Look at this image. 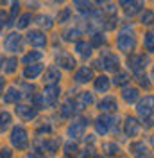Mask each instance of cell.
<instances>
[{"label": "cell", "instance_id": "obj_37", "mask_svg": "<svg viewBox=\"0 0 154 158\" xmlns=\"http://www.w3.org/2000/svg\"><path fill=\"white\" fill-rule=\"evenodd\" d=\"M79 155H81V158H91L97 155V151L93 146H86L84 149H79Z\"/></svg>", "mask_w": 154, "mask_h": 158}, {"label": "cell", "instance_id": "obj_34", "mask_svg": "<svg viewBox=\"0 0 154 158\" xmlns=\"http://www.w3.org/2000/svg\"><path fill=\"white\" fill-rule=\"evenodd\" d=\"M72 7H63V11H61V15H59V23L61 25H65V23H68L70 22V18H72Z\"/></svg>", "mask_w": 154, "mask_h": 158}, {"label": "cell", "instance_id": "obj_25", "mask_svg": "<svg viewBox=\"0 0 154 158\" xmlns=\"http://www.w3.org/2000/svg\"><path fill=\"white\" fill-rule=\"evenodd\" d=\"M107 43H109V38H107L106 32L97 31L93 34H90V45H91L93 49H102V47H106Z\"/></svg>", "mask_w": 154, "mask_h": 158}, {"label": "cell", "instance_id": "obj_10", "mask_svg": "<svg viewBox=\"0 0 154 158\" xmlns=\"http://www.w3.org/2000/svg\"><path fill=\"white\" fill-rule=\"evenodd\" d=\"M118 6L124 9L125 18H135L136 15L140 16V13L145 9V2H138V0H122L118 2Z\"/></svg>", "mask_w": 154, "mask_h": 158}, {"label": "cell", "instance_id": "obj_3", "mask_svg": "<svg viewBox=\"0 0 154 158\" xmlns=\"http://www.w3.org/2000/svg\"><path fill=\"white\" fill-rule=\"evenodd\" d=\"M93 70H104V72H109V74H116L120 70V58L118 54L111 52L109 49H102L99 58L93 61Z\"/></svg>", "mask_w": 154, "mask_h": 158}, {"label": "cell", "instance_id": "obj_2", "mask_svg": "<svg viewBox=\"0 0 154 158\" xmlns=\"http://www.w3.org/2000/svg\"><path fill=\"white\" fill-rule=\"evenodd\" d=\"M91 126L95 128L97 135H100V137L118 135V131L122 128V120L116 113H102L91 122Z\"/></svg>", "mask_w": 154, "mask_h": 158}, {"label": "cell", "instance_id": "obj_47", "mask_svg": "<svg viewBox=\"0 0 154 158\" xmlns=\"http://www.w3.org/2000/svg\"><path fill=\"white\" fill-rule=\"evenodd\" d=\"M63 158H74V156H68V155H67V156H63Z\"/></svg>", "mask_w": 154, "mask_h": 158}, {"label": "cell", "instance_id": "obj_46", "mask_svg": "<svg viewBox=\"0 0 154 158\" xmlns=\"http://www.w3.org/2000/svg\"><path fill=\"white\" fill-rule=\"evenodd\" d=\"M91 158H104L102 155H95V156H91Z\"/></svg>", "mask_w": 154, "mask_h": 158}, {"label": "cell", "instance_id": "obj_42", "mask_svg": "<svg viewBox=\"0 0 154 158\" xmlns=\"http://www.w3.org/2000/svg\"><path fill=\"white\" fill-rule=\"evenodd\" d=\"M0 158H11V151L9 149H2L0 151Z\"/></svg>", "mask_w": 154, "mask_h": 158}, {"label": "cell", "instance_id": "obj_23", "mask_svg": "<svg viewBox=\"0 0 154 158\" xmlns=\"http://www.w3.org/2000/svg\"><path fill=\"white\" fill-rule=\"evenodd\" d=\"M129 155L133 158H138V156H144V155H149V148L144 140H133L129 144Z\"/></svg>", "mask_w": 154, "mask_h": 158}, {"label": "cell", "instance_id": "obj_43", "mask_svg": "<svg viewBox=\"0 0 154 158\" xmlns=\"http://www.w3.org/2000/svg\"><path fill=\"white\" fill-rule=\"evenodd\" d=\"M14 65H16V61H14V59H11V61H9V67H7V70H9V72H14Z\"/></svg>", "mask_w": 154, "mask_h": 158}, {"label": "cell", "instance_id": "obj_30", "mask_svg": "<svg viewBox=\"0 0 154 158\" xmlns=\"http://www.w3.org/2000/svg\"><path fill=\"white\" fill-rule=\"evenodd\" d=\"M41 72H43L41 65H27L23 70V76H25V79H36L41 76Z\"/></svg>", "mask_w": 154, "mask_h": 158}, {"label": "cell", "instance_id": "obj_17", "mask_svg": "<svg viewBox=\"0 0 154 158\" xmlns=\"http://www.w3.org/2000/svg\"><path fill=\"white\" fill-rule=\"evenodd\" d=\"M140 97H142V92L136 88V86H125V88H122V92H120V99L124 101L125 104H136L138 101H140Z\"/></svg>", "mask_w": 154, "mask_h": 158}, {"label": "cell", "instance_id": "obj_24", "mask_svg": "<svg viewBox=\"0 0 154 158\" xmlns=\"http://www.w3.org/2000/svg\"><path fill=\"white\" fill-rule=\"evenodd\" d=\"M133 79H135V83H136V88L140 90H149L152 88V81H151V76L147 74V72H138V74H135L133 76Z\"/></svg>", "mask_w": 154, "mask_h": 158}, {"label": "cell", "instance_id": "obj_21", "mask_svg": "<svg viewBox=\"0 0 154 158\" xmlns=\"http://www.w3.org/2000/svg\"><path fill=\"white\" fill-rule=\"evenodd\" d=\"M131 79H133V76L127 70H118L113 76V79H111V85L116 86V88H125V86L131 85Z\"/></svg>", "mask_w": 154, "mask_h": 158}, {"label": "cell", "instance_id": "obj_48", "mask_svg": "<svg viewBox=\"0 0 154 158\" xmlns=\"http://www.w3.org/2000/svg\"><path fill=\"white\" fill-rule=\"evenodd\" d=\"M152 27H154V25H152ZM152 32H154V31H152Z\"/></svg>", "mask_w": 154, "mask_h": 158}, {"label": "cell", "instance_id": "obj_8", "mask_svg": "<svg viewBox=\"0 0 154 158\" xmlns=\"http://www.w3.org/2000/svg\"><path fill=\"white\" fill-rule=\"evenodd\" d=\"M72 79H74L75 85H88V83H91L95 79V70L91 69L90 65H81V67H77L74 70Z\"/></svg>", "mask_w": 154, "mask_h": 158}, {"label": "cell", "instance_id": "obj_38", "mask_svg": "<svg viewBox=\"0 0 154 158\" xmlns=\"http://www.w3.org/2000/svg\"><path fill=\"white\" fill-rule=\"evenodd\" d=\"M38 23L41 25V27H45V29H50V27L54 25L50 16H39V22H38Z\"/></svg>", "mask_w": 154, "mask_h": 158}, {"label": "cell", "instance_id": "obj_44", "mask_svg": "<svg viewBox=\"0 0 154 158\" xmlns=\"http://www.w3.org/2000/svg\"><path fill=\"white\" fill-rule=\"evenodd\" d=\"M149 142H151V146H152V149H154V135L151 137V140H149Z\"/></svg>", "mask_w": 154, "mask_h": 158}, {"label": "cell", "instance_id": "obj_31", "mask_svg": "<svg viewBox=\"0 0 154 158\" xmlns=\"http://www.w3.org/2000/svg\"><path fill=\"white\" fill-rule=\"evenodd\" d=\"M59 146H61L59 140H43V142H41V151L50 153V155H56L59 151Z\"/></svg>", "mask_w": 154, "mask_h": 158}, {"label": "cell", "instance_id": "obj_40", "mask_svg": "<svg viewBox=\"0 0 154 158\" xmlns=\"http://www.w3.org/2000/svg\"><path fill=\"white\" fill-rule=\"evenodd\" d=\"M18 99H20V95H18V92H14V90H11L9 95H6V101L7 102H16Z\"/></svg>", "mask_w": 154, "mask_h": 158}, {"label": "cell", "instance_id": "obj_5", "mask_svg": "<svg viewBox=\"0 0 154 158\" xmlns=\"http://www.w3.org/2000/svg\"><path fill=\"white\" fill-rule=\"evenodd\" d=\"M136 115L140 117V120L154 115V94H145L144 97H140V101L136 102Z\"/></svg>", "mask_w": 154, "mask_h": 158}, {"label": "cell", "instance_id": "obj_18", "mask_svg": "<svg viewBox=\"0 0 154 158\" xmlns=\"http://www.w3.org/2000/svg\"><path fill=\"white\" fill-rule=\"evenodd\" d=\"M61 36H63V40L68 41V43H75V41H79V40H83L84 29L79 27V25H70V27H67V29L63 31Z\"/></svg>", "mask_w": 154, "mask_h": 158}, {"label": "cell", "instance_id": "obj_1", "mask_svg": "<svg viewBox=\"0 0 154 158\" xmlns=\"http://www.w3.org/2000/svg\"><path fill=\"white\" fill-rule=\"evenodd\" d=\"M115 47H116V50L122 52V54L136 52V47H138V34H136L133 23H125L124 27L118 31V34L115 36Z\"/></svg>", "mask_w": 154, "mask_h": 158}, {"label": "cell", "instance_id": "obj_28", "mask_svg": "<svg viewBox=\"0 0 154 158\" xmlns=\"http://www.w3.org/2000/svg\"><path fill=\"white\" fill-rule=\"evenodd\" d=\"M93 6H95L93 2H86V0H75V2L72 4V9H75L77 13H81V15H86V16H88L91 11L95 9Z\"/></svg>", "mask_w": 154, "mask_h": 158}, {"label": "cell", "instance_id": "obj_16", "mask_svg": "<svg viewBox=\"0 0 154 158\" xmlns=\"http://www.w3.org/2000/svg\"><path fill=\"white\" fill-rule=\"evenodd\" d=\"M84 133H86V126L77 118V120H74V122H70L67 128V137L70 138V140H79V138L84 137Z\"/></svg>", "mask_w": 154, "mask_h": 158}, {"label": "cell", "instance_id": "obj_33", "mask_svg": "<svg viewBox=\"0 0 154 158\" xmlns=\"http://www.w3.org/2000/svg\"><path fill=\"white\" fill-rule=\"evenodd\" d=\"M16 111H18V115L22 118H34L36 117V111L32 108H29V106H18Z\"/></svg>", "mask_w": 154, "mask_h": 158}, {"label": "cell", "instance_id": "obj_7", "mask_svg": "<svg viewBox=\"0 0 154 158\" xmlns=\"http://www.w3.org/2000/svg\"><path fill=\"white\" fill-rule=\"evenodd\" d=\"M56 65L58 69L67 70V72H74L77 69V59L70 50H59L56 54Z\"/></svg>", "mask_w": 154, "mask_h": 158}, {"label": "cell", "instance_id": "obj_6", "mask_svg": "<svg viewBox=\"0 0 154 158\" xmlns=\"http://www.w3.org/2000/svg\"><path fill=\"white\" fill-rule=\"evenodd\" d=\"M142 122H140V118L135 117V115H127L124 118V122H122V131H124V135L127 138H131V140H136V138L140 137V133H142Z\"/></svg>", "mask_w": 154, "mask_h": 158}, {"label": "cell", "instance_id": "obj_14", "mask_svg": "<svg viewBox=\"0 0 154 158\" xmlns=\"http://www.w3.org/2000/svg\"><path fill=\"white\" fill-rule=\"evenodd\" d=\"M74 52H75L83 61H88V59L93 58V47H91V45H90V41L84 40V38L74 43Z\"/></svg>", "mask_w": 154, "mask_h": 158}, {"label": "cell", "instance_id": "obj_27", "mask_svg": "<svg viewBox=\"0 0 154 158\" xmlns=\"http://www.w3.org/2000/svg\"><path fill=\"white\" fill-rule=\"evenodd\" d=\"M61 77H63V74H61V70H59L58 67H48V69L45 70L43 81H47L48 85H59Z\"/></svg>", "mask_w": 154, "mask_h": 158}, {"label": "cell", "instance_id": "obj_22", "mask_svg": "<svg viewBox=\"0 0 154 158\" xmlns=\"http://www.w3.org/2000/svg\"><path fill=\"white\" fill-rule=\"evenodd\" d=\"M27 40H29V43L32 47H38V49L47 47V43H48L45 32H41V31H30L29 34H27Z\"/></svg>", "mask_w": 154, "mask_h": 158}, {"label": "cell", "instance_id": "obj_20", "mask_svg": "<svg viewBox=\"0 0 154 158\" xmlns=\"http://www.w3.org/2000/svg\"><path fill=\"white\" fill-rule=\"evenodd\" d=\"M100 151H102V156H107V158H116L120 156V153H122V148H120V144H116V142H102L100 144Z\"/></svg>", "mask_w": 154, "mask_h": 158}, {"label": "cell", "instance_id": "obj_29", "mask_svg": "<svg viewBox=\"0 0 154 158\" xmlns=\"http://www.w3.org/2000/svg\"><path fill=\"white\" fill-rule=\"evenodd\" d=\"M138 22H140V25H144V27H151V25H154V11L149 9V7H145V9L140 13Z\"/></svg>", "mask_w": 154, "mask_h": 158}, {"label": "cell", "instance_id": "obj_45", "mask_svg": "<svg viewBox=\"0 0 154 158\" xmlns=\"http://www.w3.org/2000/svg\"><path fill=\"white\" fill-rule=\"evenodd\" d=\"M138 158H152V156H151V153H149V155H144V156H138Z\"/></svg>", "mask_w": 154, "mask_h": 158}, {"label": "cell", "instance_id": "obj_4", "mask_svg": "<svg viewBox=\"0 0 154 158\" xmlns=\"http://www.w3.org/2000/svg\"><path fill=\"white\" fill-rule=\"evenodd\" d=\"M151 65V56H147L145 52H131L127 54V59H125V67H127V72L131 70L133 74H138V72H145V69Z\"/></svg>", "mask_w": 154, "mask_h": 158}, {"label": "cell", "instance_id": "obj_39", "mask_svg": "<svg viewBox=\"0 0 154 158\" xmlns=\"http://www.w3.org/2000/svg\"><path fill=\"white\" fill-rule=\"evenodd\" d=\"M9 120H11L9 113H6V111H4V113L0 115V129H6V126L9 124Z\"/></svg>", "mask_w": 154, "mask_h": 158}, {"label": "cell", "instance_id": "obj_36", "mask_svg": "<svg viewBox=\"0 0 154 158\" xmlns=\"http://www.w3.org/2000/svg\"><path fill=\"white\" fill-rule=\"evenodd\" d=\"M65 153H67L68 156H74L79 153V146H77V142H68L65 144Z\"/></svg>", "mask_w": 154, "mask_h": 158}, {"label": "cell", "instance_id": "obj_32", "mask_svg": "<svg viewBox=\"0 0 154 158\" xmlns=\"http://www.w3.org/2000/svg\"><path fill=\"white\" fill-rule=\"evenodd\" d=\"M20 45H22L20 34H9V38H7V41H6V49L11 50V52H14L16 49H20Z\"/></svg>", "mask_w": 154, "mask_h": 158}, {"label": "cell", "instance_id": "obj_19", "mask_svg": "<svg viewBox=\"0 0 154 158\" xmlns=\"http://www.w3.org/2000/svg\"><path fill=\"white\" fill-rule=\"evenodd\" d=\"M59 113H61V117L63 118H74L79 113V108H77L75 101L72 97H68L63 104H61V108H59Z\"/></svg>", "mask_w": 154, "mask_h": 158}, {"label": "cell", "instance_id": "obj_26", "mask_svg": "<svg viewBox=\"0 0 154 158\" xmlns=\"http://www.w3.org/2000/svg\"><path fill=\"white\" fill-rule=\"evenodd\" d=\"M142 47L147 56H154V32L152 31H145L142 34Z\"/></svg>", "mask_w": 154, "mask_h": 158}, {"label": "cell", "instance_id": "obj_9", "mask_svg": "<svg viewBox=\"0 0 154 158\" xmlns=\"http://www.w3.org/2000/svg\"><path fill=\"white\" fill-rule=\"evenodd\" d=\"M61 86L59 85H47L41 97H43V104L48 106V108H54L56 104L59 102V97H61Z\"/></svg>", "mask_w": 154, "mask_h": 158}, {"label": "cell", "instance_id": "obj_12", "mask_svg": "<svg viewBox=\"0 0 154 158\" xmlns=\"http://www.w3.org/2000/svg\"><path fill=\"white\" fill-rule=\"evenodd\" d=\"M11 142H13V146L16 149H25L27 144H29V133H27V129L22 128V126H16V128L13 129V133H11Z\"/></svg>", "mask_w": 154, "mask_h": 158}, {"label": "cell", "instance_id": "obj_35", "mask_svg": "<svg viewBox=\"0 0 154 158\" xmlns=\"http://www.w3.org/2000/svg\"><path fill=\"white\" fill-rule=\"evenodd\" d=\"M41 58V52H29L23 56V63L25 65H34V61H38Z\"/></svg>", "mask_w": 154, "mask_h": 158}, {"label": "cell", "instance_id": "obj_11", "mask_svg": "<svg viewBox=\"0 0 154 158\" xmlns=\"http://www.w3.org/2000/svg\"><path fill=\"white\" fill-rule=\"evenodd\" d=\"M97 110L99 111H102V113H116L118 111V101H116L115 95H104V97L100 99V101H97Z\"/></svg>", "mask_w": 154, "mask_h": 158}, {"label": "cell", "instance_id": "obj_41", "mask_svg": "<svg viewBox=\"0 0 154 158\" xmlns=\"http://www.w3.org/2000/svg\"><path fill=\"white\" fill-rule=\"evenodd\" d=\"M29 20H30V15L22 16V20H20V27H27V25H29Z\"/></svg>", "mask_w": 154, "mask_h": 158}, {"label": "cell", "instance_id": "obj_15", "mask_svg": "<svg viewBox=\"0 0 154 158\" xmlns=\"http://www.w3.org/2000/svg\"><path fill=\"white\" fill-rule=\"evenodd\" d=\"M93 83V94H104L107 95L109 90H111V79L107 77L106 74H100V76H95V79L91 81Z\"/></svg>", "mask_w": 154, "mask_h": 158}, {"label": "cell", "instance_id": "obj_13", "mask_svg": "<svg viewBox=\"0 0 154 158\" xmlns=\"http://www.w3.org/2000/svg\"><path fill=\"white\" fill-rule=\"evenodd\" d=\"M74 101H75V104H77V108H79V111H83V110L90 108V106H93V104L97 102L95 94H93V92H88V90L79 92L75 97H74Z\"/></svg>", "mask_w": 154, "mask_h": 158}]
</instances>
